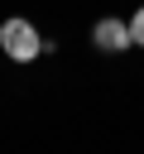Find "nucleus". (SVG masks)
<instances>
[{
	"mask_svg": "<svg viewBox=\"0 0 144 154\" xmlns=\"http://www.w3.org/2000/svg\"><path fill=\"white\" fill-rule=\"evenodd\" d=\"M0 48H5V58H14V63H34V58L43 53V34H38L29 19H5V24H0Z\"/></svg>",
	"mask_w": 144,
	"mask_h": 154,
	"instance_id": "nucleus-1",
	"label": "nucleus"
},
{
	"mask_svg": "<svg viewBox=\"0 0 144 154\" xmlns=\"http://www.w3.org/2000/svg\"><path fill=\"white\" fill-rule=\"evenodd\" d=\"M91 43H96L101 53H125V48H130V19H115V14L96 19V24H91Z\"/></svg>",
	"mask_w": 144,
	"mask_h": 154,
	"instance_id": "nucleus-2",
	"label": "nucleus"
},
{
	"mask_svg": "<svg viewBox=\"0 0 144 154\" xmlns=\"http://www.w3.org/2000/svg\"><path fill=\"white\" fill-rule=\"evenodd\" d=\"M130 43L134 48H144V5L134 10V19H130Z\"/></svg>",
	"mask_w": 144,
	"mask_h": 154,
	"instance_id": "nucleus-3",
	"label": "nucleus"
}]
</instances>
